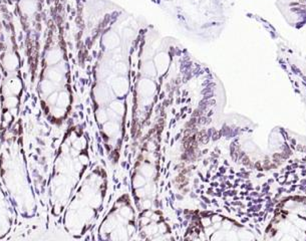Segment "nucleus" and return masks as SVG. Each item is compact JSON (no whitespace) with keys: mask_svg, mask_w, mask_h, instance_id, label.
<instances>
[{"mask_svg":"<svg viewBox=\"0 0 306 241\" xmlns=\"http://www.w3.org/2000/svg\"><path fill=\"white\" fill-rule=\"evenodd\" d=\"M20 90H21V83L18 79H9L6 83L5 86H4V93L8 96L19 94Z\"/></svg>","mask_w":306,"mask_h":241,"instance_id":"f257e3e1","label":"nucleus"},{"mask_svg":"<svg viewBox=\"0 0 306 241\" xmlns=\"http://www.w3.org/2000/svg\"><path fill=\"white\" fill-rule=\"evenodd\" d=\"M18 100L16 99V96L14 95H9L5 99V105L7 108H13L17 105Z\"/></svg>","mask_w":306,"mask_h":241,"instance_id":"7ed1b4c3","label":"nucleus"},{"mask_svg":"<svg viewBox=\"0 0 306 241\" xmlns=\"http://www.w3.org/2000/svg\"><path fill=\"white\" fill-rule=\"evenodd\" d=\"M4 66L8 70H14L18 64V59L14 54H8L4 57Z\"/></svg>","mask_w":306,"mask_h":241,"instance_id":"f03ea898","label":"nucleus"},{"mask_svg":"<svg viewBox=\"0 0 306 241\" xmlns=\"http://www.w3.org/2000/svg\"><path fill=\"white\" fill-rule=\"evenodd\" d=\"M290 5H291V6H295V5H297V3H294V2H292V3H290Z\"/></svg>","mask_w":306,"mask_h":241,"instance_id":"39448f33","label":"nucleus"},{"mask_svg":"<svg viewBox=\"0 0 306 241\" xmlns=\"http://www.w3.org/2000/svg\"><path fill=\"white\" fill-rule=\"evenodd\" d=\"M301 10H302L301 8H291V11L293 12H301Z\"/></svg>","mask_w":306,"mask_h":241,"instance_id":"20e7f679","label":"nucleus"}]
</instances>
